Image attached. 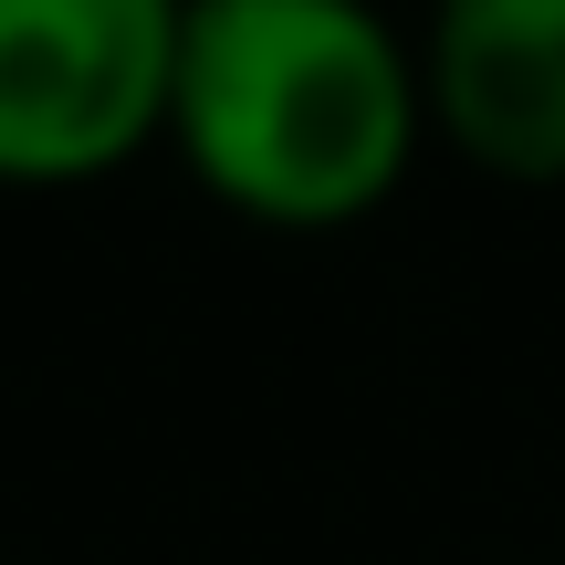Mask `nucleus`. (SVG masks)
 Here are the masks:
<instances>
[{
	"label": "nucleus",
	"mask_w": 565,
	"mask_h": 565,
	"mask_svg": "<svg viewBox=\"0 0 565 565\" xmlns=\"http://www.w3.org/2000/svg\"><path fill=\"white\" fill-rule=\"evenodd\" d=\"M168 147L252 231H356L429 147L419 32L377 0H179Z\"/></svg>",
	"instance_id": "nucleus-1"
},
{
	"label": "nucleus",
	"mask_w": 565,
	"mask_h": 565,
	"mask_svg": "<svg viewBox=\"0 0 565 565\" xmlns=\"http://www.w3.org/2000/svg\"><path fill=\"white\" fill-rule=\"evenodd\" d=\"M179 0H0V189H74L168 137Z\"/></svg>",
	"instance_id": "nucleus-2"
},
{
	"label": "nucleus",
	"mask_w": 565,
	"mask_h": 565,
	"mask_svg": "<svg viewBox=\"0 0 565 565\" xmlns=\"http://www.w3.org/2000/svg\"><path fill=\"white\" fill-rule=\"evenodd\" d=\"M419 95L482 179L565 189V0H429Z\"/></svg>",
	"instance_id": "nucleus-3"
}]
</instances>
